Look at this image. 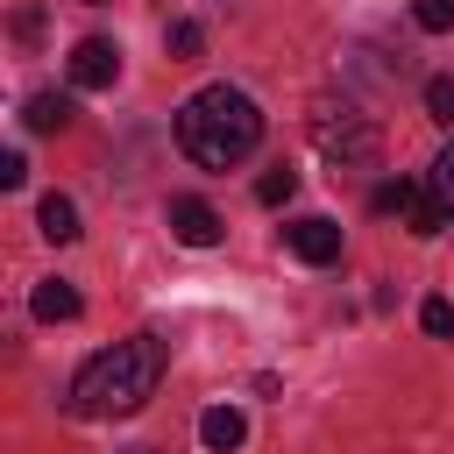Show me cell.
Instances as JSON below:
<instances>
[{"label": "cell", "instance_id": "6da1fadb", "mask_svg": "<svg viewBox=\"0 0 454 454\" xmlns=\"http://www.w3.org/2000/svg\"><path fill=\"white\" fill-rule=\"evenodd\" d=\"M163 383V340L156 333H128L114 348H99L78 376H71V411L78 419H128L156 397Z\"/></svg>", "mask_w": 454, "mask_h": 454}, {"label": "cell", "instance_id": "8fae6325", "mask_svg": "<svg viewBox=\"0 0 454 454\" xmlns=\"http://www.w3.org/2000/svg\"><path fill=\"white\" fill-rule=\"evenodd\" d=\"M291 192H298V170H262L255 177V199L262 206H291Z\"/></svg>", "mask_w": 454, "mask_h": 454}, {"label": "cell", "instance_id": "2e32d148", "mask_svg": "<svg viewBox=\"0 0 454 454\" xmlns=\"http://www.w3.org/2000/svg\"><path fill=\"white\" fill-rule=\"evenodd\" d=\"M426 114L433 121H454V78H433L426 85Z\"/></svg>", "mask_w": 454, "mask_h": 454}, {"label": "cell", "instance_id": "52a82bcc", "mask_svg": "<svg viewBox=\"0 0 454 454\" xmlns=\"http://www.w3.org/2000/svg\"><path fill=\"white\" fill-rule=\"evenodd\" d=\"M199 440H206L213 454H234V447L248 440V419H241L234 404H206V411H199Z\"/></svg>", "mask_w": 454, "mask_h": 454}, {"label": "cell", "instance_id": "3957f363", "mask_svg": "<svg viewBox=\"0 0 454 454\" xmlns=\"http://www.w3.org/2000/svg\"><path fill=\"white\" fill-rule=\"evenodd\" d=\"M305 128H312L319 156H333L340 170H369V163L383 156V135H376V121H369L362 106H348V99H312Z\"/></svg>", "mask_w": 454, "mask_h": 454}, {"label": "cell", "instance_id": "7a4b0ae2", "mask_svg": "<svg viewBox=\"0 0 454 454\" xmlns=\"http://www.w3.org/2000/svg\"><path fill=\"white\" fill-rule=\"evenodd\" d=\"M255 142H262V114L241 85H206L177 106V149L199 170H234L241 156H255Z\"/></svg>", "mask_w": 454, "mask_h": 454}, {"label": "cell", "instance_id": "5b68a950", "mask_svg": "<svg viewBox=\"0 0 454 454\" xmlns=\"http://www.w3.org/2000/svg\"><path fill=\"white\" fill-rule=\"evenodd\" d=\"M114 78H121V43L85 35V43L71 50V85H78V92H106Z\"/></svg>", "mask_w": 454, "mask_h": 454}, {"label": "cell", "instance_id": "ba28073f", "mask_svg": "<svg viewBox=\"0 0 454 454\" xmlns=\"http://www.w3.org/2000/svg\"><path fill=\"white\" fill-rule=\"evenodd\" d=\"M28 305H35V319H43V326H57V319H78V305H85V298H78L64 277H43Z\"/></svg>", "mask_w": 454, "mask_h": 454}, {"label": "cell", "instance_id": "e0dca14e", "mask_svg": "<svg viewBox=\"0 0 454 454\" xmlns=\"http://www.w3.org/2000/svg\"><path fill=\"white\" fill-rule=\"evenodd\" d=\"M0 184H7V192H21V184H28V156H21V149H7V156H0Z\"/></svg>", "mask_w": 454, "mask_h": 454}, {"label": "cell", "instance_id": "9a60e30c", "mask_svg": "<svg viewBox=\"0 0 454 454\" xmlns=\"http://www.w3.org/2000/svg\"><path fill=\"white\" fill-rule=\"evenodd\" d=\"M426 184H433V199H440V206H447V220H454V142L440 149V163H433V177H426Z\"/></svg>", "mask_w": 454, "mask_h": 454}, {"label": "cell", "instance_id": "4fadbf2b", "mask_svg": "<svg viewBox=\"0 0 454 454\" xmlns=\"http://www.w3.org/2000/svg\"><path fill=\"white\" fill-rule=\"evenodd\" d=\"M199 50H206V28H199V21H170V57H177V64H192Z\"/></svg>", "mask_w": 454, "mask_h": 454}, {"label": "cell", "instance_id": "9c48e42d", "mask_svg": "<svg viewBox=\"0 0 454 454\" xmlns=\"http://www.w3.org/2000/svg\"><path fill=\"white\" fill-rule=\"evenodd\" d=\"M21 121H28L35 135H57V128H71V99H64V92H35V99L21 106Z\"/></svg>", "mask_w": 454, "mask_h": 454}, {"label": "cell", "instance_id": "277c9868", "mask_svg": "<svg viewBox=\"0 0 454 454\" xmlns=\"http://www.w3.org/2000/svg\"><path fill=\"white\" fill-rule=\"evenodd\" d=\"M284 248H291L298 262L326 270V262H340V227H333L326 213H305V220H291V227H284Z\"/></svg>", "mask_w": 454, "mask_h": 454}, {"label": "cell", "instance_id": "7c38bea8", "mask_svg": "<svg viewBox=\"0 0 454 454\" xmlns=\"http://www.w3.org/2000/svg\"><path fill=\"white\" fill-rule=\"evenodd\" d=\"M411 21H419L426 35H447V28H454V0H411Z\"/></svg>", "mask_w": 454, "mask_h": 454}, {"label": "cell", "instance_id": "5bb4252c", "mask_svg": "<svg viewBox=\"0 0 454 454\" xmlns=\"http://www.w3.org/2000/svg\"><path fill=\"white\" fill-rule=\"evenodd\" d=\"M419 326H426L433 340H454V305H447V298H426V305H419Z\"/></svg>", "mask_w": 454, "mask_h": 454}, {"label": "cell", "instance_id": "8992f818", "mask_svg": "<svg viewBox=\"0 0 454 454\" xmlns=\"http://www.w3.org/2000/svg\"><path fill=\"white\" fill-rule=\"evenodd\" d=\"M163 220H170V234H177L184 248H213V241L227 234V227H220V213H213L206 199H170V213H163Z\"/></svg>", "mask_w": 454, "mask_h": 454}, {"label": "cell", "instance_id": "30bf717a", "mask_svg": "<svg viewBox=\"0 0 454 454\" xmlns=\"http://www.w3.org/2000/svg\"><path fill=\"white\" fill-rule=\"evenodd\" d=\"M35 220H43V234H50V241H57V248H64V241H78V206H71V199H64V192H50V199H43V213H35Z\"/></svg>", "mask_w": 454, "mask_h": 454}]
</instances>
